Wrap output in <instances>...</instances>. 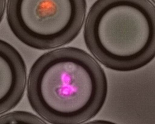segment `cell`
I'll list each match as a JSON object with an SVG mask.
<instances>
[{
    "label": "cell",
    "mask_w": 155,
    "mask_h": 124,
    "mask_svg": "<svg viewBox=\"0 0 155 124\" xmlns=\"http://www.w3.org/2000/svg\"><path fill=\"white\" fill-rule=\"evenodd\" d=\"M107 91L101 66L76 47L41 55L32 65L27 81L31 107L51 124H81L91 119L102 109Z\"/></svg>",
    "instance_id": "1"
},
{
    "label": "cell",
    "mask_w": 155,
    "mask_h": 124,
    "mask_svg": "<svg viewBox=\"0 0 155 124\" xmlns=\"http://www.w3.org/2000/svg\"><path fill=\"white\" fill-rule=\"evenodd\" d=\"M84 38L108 68H141L155 57V5L150 0H97L87 14Z\"/></svg>",
    "instance_id": "2"
},
{
    "label": "cell",
    "mask_w": 155,
    "mask_h": 124,
    "mask_svg": "<svg viewBox=\"0 0 155 124\" xmlns=\"http://www.w3.org/2000/svg\"><path fill=\"white\" fill-rule=\"evenodd\" d=\"M86 10V0H7L6 17L20 41L33 48L48 50L76 38Z\"/></svg>",
    "instance_id": "3"
},
{
    "label": "cell",
    "mask_w": 155,
    "mask_h": 124,
    "mask_svg": "<svg viewBox=\"0 0 155 124\" xmlns=\"http://www.w3.org/2000/svg\"><path fill=\"white\" fill-rule=\"evenodd\" d=\"M27 69L17 50L0 41V114L7 113L21 101L25 91Z\"/></svg>",
    "instance_id": "4"
},
{
    "label": "cell",
    "mask_w": 155,
    "mask_h": 124,
    "mask_svg": "<svg viewBox=\"0 0 155 124\" xmlns=\"http://www.w3.org/2000/svg\"><path fill=\"white\" fill-rule=\"evenodd\" d=\"M0 124H47L36 115L24 111L5 113L0 117Z\"/></svg>",
    "instance_id": "5"
},
{
    "label": "cell",
    "mask_w": 155,
    "mask_h": 124,
    "mask_svg": "<svg viewBox=\"0 0 155 124\" xmlns=\"http://www.w3.org/2000/svg\"><path fill=\"white\" fill-rule=\"evenodd\" d=\"M84 124H117L114 122L108 121V120H93L90 121L88 122H87Z\"/></svg>",
    "instance_id": "6"
},
{
    "label": "cell",
    "mask_w": 155,
    "mask_h": 124,
    "mask_svg": "<svg viewBox=\"0 0 155 124\" xmlns=\"http://www.w3.org/2000/svg\"><path fill=\"white\" fill-rule=\"evenodd\" d=\"M1 19H2L4 12L5 11V0H1Z\"/></svg>",
    "instance_id": "7"
},
{
    "label": "cell",
    "mask_w": 155,
    "mask_h": 124,
    "mask_svg": "<svg viewBox=\"0 0 155 124\" xmlns=\"http://www.w3.org/2000/svg\"><path fill=\"white\" fill-rule=\"evenodd\" d=\"M151 1H152L155 4V0H151Z\"/></svg>",
    "instance_id": "8"
}]
</instances>
